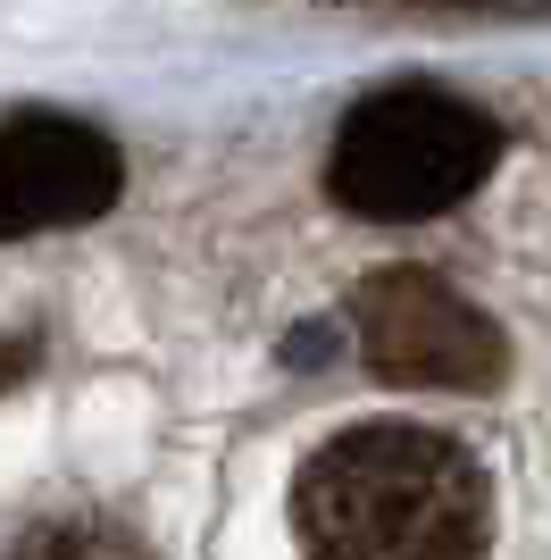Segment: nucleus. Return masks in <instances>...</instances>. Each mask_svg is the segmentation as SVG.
I'll return each instance as SVG.
<instances>
[{
    "label": "nucleus",
    "instance_id": "nucleus-1",
    "mask_svg": "<svg viewBox=\"0 0 551 560\" xmlns=\"http://www.w3.org/2000/svg\"><path fill=\"white\" fill-rule=\"evenodd\" d=\"M293 536L309 560H484L493 486L435 427L360 419L301 460Z\"/></svg>",
    "mask_w": 551,
    "mask_h": 560
},
{
    "label": "nucleus",
    "instance_id": "nucleus-2",
    "mask_svg": "<svg viewBox=\"0 0 551 560\" xmlns=\"http://www.w3.org/2000/svg\"><path fill=\"white\" fill-rule=\"evenodd\" d=\"M493 160H502V126L477 101L443 84H392L335 126L326 192L367 226H410V218L459 210L493 176Z\"/></svg>",
    "mask_w": 551,
    "mask_h": 560
},
{
    "label": "nucleus",
    "instance_id": "nucleus-3",
    "mask_svg": "<svg viewBox=\"0 0 551 560\" xmlns=\"http://www.w3.org/2000/svg\"><path fill=\"white\" fill-rule=\"evenodd\" d=\"M351 335H360L367 376L410 385V394H493L509 376V343L468 293H452L426 268H385L360 284L351 302Z\"/></svg>",
    "mask_w": 551,
    "mask_h": 560
},
{
    "label": "nucleus",
    "instance_id": "nucleus-4",
    "mask_svg": "<svg viewBox=\"0 0 551 560\" xmlns=\"http://www.w3.org/2000/svg\"><path fill=\"white\" fill-rule=\"evenodd\" d=\"M117 192H126V160L101 126H84V117L0 126V243L92 226L101 210H117Z\"/></svg>",
    "mask_w": 551,
    "mask_h": 560
},
{
    "label": "nucleus",
    "instance_id": "nucleus-5",
    "mask_svg": "<svg viewBox=\"0 0 551 560\" xmlns=\"http://www.w3.org/2000/svg\"><path fill=\"white\" fill-rule=\"evenodd\" d=\"M9 560H160L151 544L126 527V518H101V511H68V518H43L9 544Z\"/></svg>",
    "mask_w": 551,
    "mask_h": 560
},
{
    "label": "nucleus",
    "instance_id": "nucleus-6",
    "mask_svg": "<svg viewBox=\"0 0 551 560\" xmlns=\"http://www.w3.org/2000/svg\"><path fill=\"white\" fill-rule=\"evenodd\" d=\"M360 9H435V18H551V0H360Z\"/></svg>",
    "mask_w": 551,
    "mask_h": 560
},
{
    "label": "nucleus",
    "instance_id": "nucleus-7",
    "mask_svg": "<svg viewBox=\"0 0 551 560\" xmlns=\"http://www.w3.org/2000/svg\"><path fill=\"white\" fill-rule=\"evenodd\" d=\"M25 369H34V335H0V394H9Z\"/></svg>",
    "mask_w": 551,
    "mask_h": 560
}]
</instances>
